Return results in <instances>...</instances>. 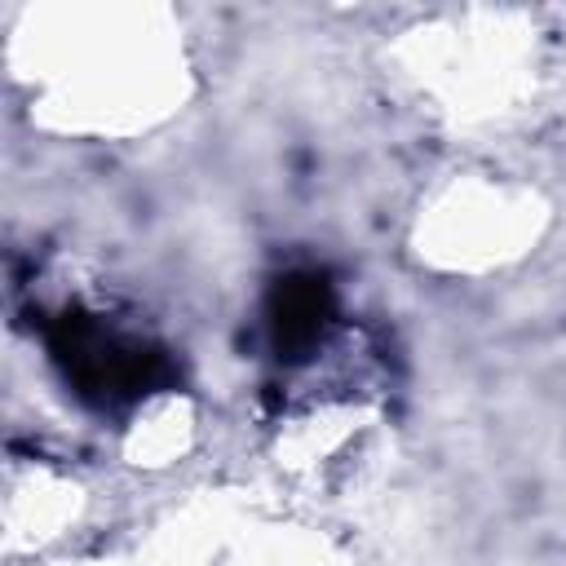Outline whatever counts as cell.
Segmentation results:
<instances>
[{
    "label": "cell",
    "instance_id": "1",
    "mask_svg": "<svg viewBox=\"0 0 566 566\" xmlns=\"http://www.w3.org/2000/svg\"><path fill=\"white\" fill-rule=\"evenodd\" d=\"M332 314V296H327V283L314 279V274H296L279 287L274 296V336H279V349H305L318 340L323 323Z\"/></svg>",
    "mask_w": 566,
    "mask_h": 566
}]
</instances>
